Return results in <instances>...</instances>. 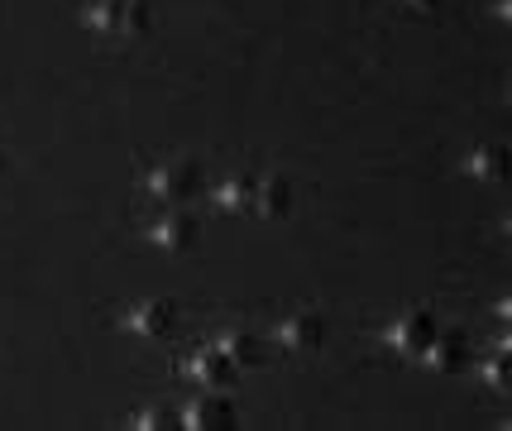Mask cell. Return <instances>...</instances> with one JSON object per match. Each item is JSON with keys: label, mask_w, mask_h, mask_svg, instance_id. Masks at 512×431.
I'll list each match as a JSON object with an SVG mask.
<instances>
[{"label": "cell", "mask_w": 512, "mask_h": 431, "mask_svg": "<svg viewBox=\"0 0 512 431\" xmlns=\"http://www.w3.org/2000/svg\"><path fill=\"white\" fill-rule=\"evenodd\" d=\"M402 10H412V15H436V5L441 0H398Z\"/></svg>", "instance_id": "obj_16"}, {"label": "cell", "mask_w": 512, "mask_h": 431, "mask_svg": "<svg viewBox=\"0 0 512 431\" xmlns=\"http://www.w3.org/2000/svg\"><path fill=\"white\" fill-rule=\"evenodd\" d=\"M211 345H216V350H221L235 369L254 364V336H249V331H240V326H225V331H216V336H211Z\"/></svg>", "instance_id": "obj_13"}, {"label": "cell", "mask_w": 512, "mask_h": 431, "mask_svg": "<svg viewBox=\"0 0 512 431\" xmlns=\"http://www.w3.org/2000/svg\"><path fill=\"white\" fill-rule=\"evenodd\" d=\"M431 331H436V317L426 312V307H407L398 317L383 326V345L393 350V355H422V345L431 341Z\"/></svg>", "instance_id": "obj_3"}, {"label": "cell", "mask_w": 512, "mask_h": 431, "mask_svg": "<svg viewBox=\"0 0 512 431\" xmlns=\"http://www.w3.org/2000/svg\"><path fill=\"white\" fill-rule=\"evenodd\" d=\"M178 417H182V427H192V431H216V427H230V422H235V408L225 403L216 388H206V393H197Z\"/></svg>", "instance_id": "obj_7"}, {"label": "cell", "mask_w": 512, "mask_h": 431, "mask_svg": "<svg viewBox=\"0 0 512 431\" xmlns=\"http://www.w3.org/2000/svg\"><path fill=\"white\" fill-rule=\"evenodd\" d=\"M465 173H469V178H479V182H503V173H508V154H503L498 144H484V149H469Z\"/></svg>", "instance_id": "obj_12"}, {"label": "cell", "mask_w": 512, "mask_h": 431, "mask_svg": "<svg viewBox=\"0 0 512 431\" xmlns=\"http://www.w3.org/2000/svg\"><path fill=\"white\" fill-rule=\"evenodd\" d=\"M187 374H192L201 388H225L230 379H235V364L225 360L211 341H201L197 350H192V360H187Z\"/></svg>", "instance_id": "obj_10"}, {"label": "cell", "mask_w": 512, "mask_h": 431, "mask_svg": "<svg viewBox=\"0 0 512 431\" xmlns=\"http://www.w3.org/2000/svg\"><path fill=\"white\" fill-rule=\"evenodd\" d=\"M484 379H489V388H503V350H498V360L484 364Z\"/></svg>", "instance_id": "obj_15"}, {"label": "cell", "mask_w": 512, "mask_h": 431, "mask_svg": "<svg viewBox=\"0 0 512 431\" xmlns=\"http://www.w3.org/2000/svg\"><path fill=\"white\" fill-rule=\"evenodd\" d=\"M144 192H149L154 202H187V197H197L201 192L197 159H187V154H168V159L149 163V168H144Z\"/></svg>", "instance_id": "obj_2"}, {"label": "cell", "mask_w": 512, "mask_h": 431, "mask_svg": "<svg viewBox=\"0 0 512 431\" xmlns=\"http://www.w3.org/2000/svg\"><path fill=\"white\" fill-rule=\"evenodd\" d=\"M288 206H292L288 182L278 178V173H254V202H249V216H259V221H283Z\"/></svg>", "instance_id": "obj_8"}, {"label": "cell", "mask_w": 512, "mask_h": 431, "mask_svg": "<svg viewBox=\"0 0 512 431\" xmlns=\"http://www.w3.org/2000/svg\"><path fill=\"white\" fill-rule=\"evenodd\" d=\"M149 245L168 254H182L197 245V221L187 216V211H168V216H158L154 226H149Z\"/></svg>", "instance_id": "obj_9"}, {"label": "cell", "mask_w": 512, "mask_h": 431, "mask_svg": "<svg viewBox=\"0 0 512 431\" xmlns=\"http://www.w3.org/2000/svg\"><path fill=\"white\" fill-rule=\"evenodd\" d=\"M130 427H134V431H158V427H173V412L163 408V403H154V408H139V412H130Z\"/></svg>", "instance_id": "obj_14"}, {"label": "cell", "mask_w": 512, "mask_h": 431, "mask_svg": "<svg viewBox=\"0 0 512 431\" xmlns=\"http://www.w3.org/2000/svg\"><path fill=\"white\" fill-rule=\"evenodd\" d=\"M96 39H144L149 34V0H91L82 10Z\"/></svg>", "instance_id": "obj_1"}, {"label": "cell", "mask_w": 512, "mask_h": 431, "mask_svg": "<svg viewBox=\"0 0 512 431\" xmlns=\"http://www.w3.org/2000/svg\"><path fill=\"white\" fill-rule=\"evenodd\" d=\"M120 326H125L130 336H139V341H168L173 326H178V307L163 302V297H154V302H134L130 312L120 317Z\"/></svg>", "instance_id": "obj_4"}, {"label": "cell", "mask_w": 512, "mask_h": 431, "mask_svg": "<svg viewBox=\"0 0 512 431\" xmlns=\"http://www.w3.org/2000/svg\"><path fill=\"white\" fill-rule=\"evenodd\" d=\"M249 202H254V173H225L211 187V206L225 211V216H245Z\"/></svg>", "instance_id": "obj_11"}, {"label": "cell", "mask_w": 512, "mask_h": 431, "mask_svg": "<svg viewBox=\"0 0 512 431\" xmlns=\"http://www.w3.org/2000/svg\"><path fill=\"white\" fill-rule=\"evenodd\" d=\"M0 168H5V159H0Z\"/></svg>", "instance_id": "obj_17"}, {"label": "cell", "mask_w": 512, "mask_h": 431, "mask_svg": "<svg viewBox=\"0 0 512 431\" xmlns=\"http://www.w3.org/2000/svg\"><path fill=\"white\" fill-rule=\"evenodd\" d=\"M321 336H326V321H321V312H312V307H302V312H292V317H283L278 326H273V341L283 345L288 355H307V350H316Z\"/></svg>", "instance_id": "obj_5"}, {"label": "cell", "mask_w": 512, "mask_h": 431, "mask_svg": "<svg viewBox=\"0 0 512 431\" xmlns=\"http://www.w3.org/2000/svg\"><path fill=\"white\" fill-rule=\"evenodd\" d=\"M465 355H469V345H465V331H455V326H436L431 331V341L422 345V355L417 360L426 364V369H436V374H455L460 364H465Z\"/></svg>", "instance_id": "obj_6"}]
</instances>
